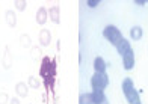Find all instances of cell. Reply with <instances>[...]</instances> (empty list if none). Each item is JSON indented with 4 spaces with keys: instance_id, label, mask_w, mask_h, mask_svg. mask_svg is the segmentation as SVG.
I'll return each mask as SVG.
<instances>
[{
    "instance_id": "1",
    "label": "cell",
    "mask_w": 148,
    "mask_h": 104,
    "mask_svg": "<svg viewBox=\"0 0 148 104\" xmlns=\"http://www.w3.org/2000/svg\"><path fill=\"white\" fill-rule=\"evenodd\" d=\"M41 77L44 79L45 86L53 91L55 85V77H56V62L50 57H44L41 64Z\"/></svg>"
},
{
    "instance_id": "2",
    "label": "cell",
    "mask_w": 148,
    "mask_h": 104,
    "mask_svg": "<svg viewBox=\"0 0 148 104\" xmlns=\"http://www.w3.org/2000/svg\"><path fill=\"white\" fill-rule=\"evenodd\" d=\"M123 92H124L125 100L129 101V104H140L139 94H138L136 89H134L132 79H124V81H123Z\"/></svg>"
},
{
    "instance_id": "3",
    "label": "cell",
    "mask_w": 148,
    "mask_h": 104,
    "mask_svg": "<svg viewBox=\"0 0 148 104\" xmlns=\"http://www.w3.org/2000/svg\"><path fill=\"white\" fill-rule=\"evenodd\" d=\"M103 35H104V38H106L107 41H110V42L115 45V47L124 39L123 35H121V32H119V29H118L116 26H107V27H104Z\"/></svg>"
},
{
    "instance_id": "4",
    "label": "cell",
    "mask_w": 148,
    "mask_h": 104,
    "mask_svg": "<svg viewBox=\"0 0 148 104\" xmlns=\"http://www.w3.org/2000/svg\"><path fill=\"white\" fill-rule=\"evenodd\" d=\"M91 85H92L94 89L103 91V89L107 88V85H109V77H107L106 73H95L91 79Z\"/></svg>"
},
{
    "instance_id": "5",
    "label": "cell",
    "mask_w": 148,
    "mask_h": 104,
    "mask_svg": "<svg viewBox=\"0 0 148 104\" xmlns=\"http://www.w3.org/2000/svg\"><path fill=\"white\" fill-rule=\"evenodd\" d=\"M123 64H124L125 69H133V66H134V54H133L132 48L123 56Z\"/></svg>"
},
{
    "instance_id": "6",
    "label": "cell",
    "mask_w": 148,
    "mask_h": 104,
    "mask_svg": "<svg viewBox=\"0 0 148 104\" xmlns=\"http://www.w3.org/2000/svg\"><path fill=\"white\" fill-rule=\"evenodd\" d=\"M130 48H132V47H130V44H129V41H127V39H123V41H121V42L116 45V50H118V53L121 54V56H124V54L129 51Z\"/></svg>"
},
{
    "instance_id": "7",
    "label": "cell",
    "mask_w": 148,
    "mask_h": 104,
    "mask_svg": "<svg viewBox=\"0 0 148 104\" xmlns=\"http://www.w3.org/2000/svg\"><path fill=\"white\" fill-rule=\"evenodd\" d=\"M94 68H95L97 73H106V62L101 57H95V60H94Z\"/></svg>"
},
{
    "instance_id": "8",
    "label": "cell",
    "mask_w": 148,
    "mask_h": 104,
    "mask_svg": "<svg viewBox=\"0 0 148 104\" xmlns=\"http://www.w3.org/2000/svg\"><path fill=\"white\" fill-rule=\"evenodd\" d=\"M104 100H106V96H104L103 91L94 89V92H92V101H94V104H100V103H103Z\"/></svg>"
},
{
    "instance_id": "9",
    "label": "cell",
    "mask_w": 148,
    "mask_h": 104,
    "mask_svg": "<svg viewBox=\"0 0 148 104\" xmlns=\"http://www.w3.org/2000/svg\"><path fill=\"white\" fill-rule=\"evenodd\" d=\"M47 12H45V9L44 8H39L38 9V12H36V21H38V24H44L45 21H47Z\"/></svg>"
},
{
    "instance_id": "10",
    "label": "cell",
    "mask_w": 148,
    "mask_h": 104,
    "mask_svg": "<svg viewBox=\"0 0 148 104\" xmlns=\"http://www.w3.org/2000/svg\"><path fill=\"white\" fill-rule=\"evenodd\" d=\"M130 36L134 41H139L140 38H142V29H140L139 26H134L133 29H132V32H130Z\"/></svg>"
},
{
    "instance_id": "11",
    "label": "cell",
    "mask_w": 148,
    "mask_h": 104,
    "mask_svg": "<svg viewBox=\"0 0 148 104\" xmlns=\"http://www.w3.org/2000/svg\"><path fill=\"white\" fill-rule=\"evenodd\" d=\"M50 18L55 24H59V6H53L50 9Z\"/></svg>"
},
{
    "instance_id": "12",
    "label": "cell",
    "mask_w": 148,
    "mask_h": 104,
    "mask_svg": "<svg viewBox=\"0 0 148 104\" xmlns=\"http://www.w3.org/2000/svg\"><path fill=\"white\" fill-rule=\"evenodd\" d=\"M79 104H94L92 94H82L79 98Z\"/></svg>"
},
{
    "instance_id": "13",
    "label": "cell",
    "mask_w": 148,
    "mask_h": 104,
    "mask_svg": "<svg viewBox=\"0 0 148 104\" xmlns=\"http://www.w3.org/2000/svg\"><path fill=\"white\" fill-rule=\"evenodd\" d=\"M39 42H41L42 45H47L50 42V33L49 30H42L41 35H39Z\"/></svg>"
},
{
    "instance_id": "14",
    "label": "cell",
    "mask_w": 148,
    "mask_h": 104,
    "mask_svg": "<svg viewBox=\"0 0 148 104\" xmlns=\"http://www.w3.org/2000/svg\"><path fill=\"white\" fill-rule=\"evenodd\" d=\"M17 92L21 95V96H26L27 95V92H26V88H24V85H17Z\"/></svg>"
},
{
    "instance_id": "15",
    "label": "cell",
    "mask_w": 148,
    "mask_h": 104,
    "mask_svg": "<svg viewBox=\"0 0 148 104\" xmlns=\"http://www.w3.org/2000/svg\"><path fill=\"white\" fill-rule=\"evenodd\" d=\"M98 5H100L98 0H89L88 2V6H91V8H95V6H98Z\"/></svg>"
},
{
    "instance_id": "16",
    "label": "cell",
    "mask_w": 148,
    "mask_h": 104,
    "mask_svg": "<svg viewBox=\"0 0 148 104\" xmlns=\"http://www.w3.org/2000/svg\"><path fill=\"white\" fill-rule=\"evenodd\" d=\"M15 6H17L20 11H23V9H24V6H26V2H15Z\"/></svg>"
},
{
    "instance_id": "17",
    "label": "cell",
    "mask_w": 148,
    "mask_h": 104,
    "mask_svg": "<svg viewBox=\"0 0 148 104\" xmlns=\"http://www.w3.org/2000/svg\"><path fill=\"white\" fill-rule=\"evenodd\" d=\"M145 2H144V0H136V5H139V6H142Z\"/></svg>"
},
{
    "instance_id": "18",
    "label": "cell",
    "mask_w": 148,
    "mask_h": 104,
    "mask_svg": "<svg viewBox=\"0 0 148 104\" xmlns=\"http://www.w3.org/2000/svg\"><path fill=\"white\" fill-rule=\"evenodd\" d=\"M100 104H109V101H107V98H106V100H104L103 103H100Z\"/></svg>"
},
{
    "instance_id": "19",
    "label": "cell",
    "mask_w": 148,
    "mask_h": 104,
    "mask_svg": "<svg viewBox=\"0 0 148 104\" xmlns=\"http://www.w3.org/2000/svg\"><path fill=\"white\" fill-rule=\"evenodd\" d=\"M12 104H18V100H12Z\"/></svg>"
}]
</instances>
